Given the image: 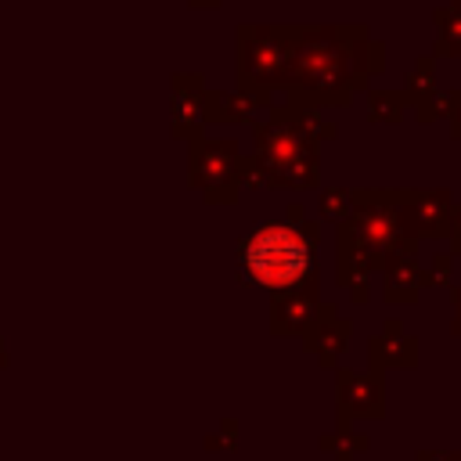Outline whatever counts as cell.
Returning <instances> with one entry per match:
<instances>
[{
	"label": "cell",
	"mask_w": 461,
	"mask_h": 461,
	"mask_svg": "<svg viewBox=\"0 0 461 461\" xmlns=\"http://www.w3.org/2000/svg\"><path fill=\"white\" fill-rule=\"evenodd\" d=\"M241 274L270 292H292L313 267V249L292 223H263L238 249Z\"/></svg>",
	"instance_id": "cell-1"
},
{
	"label": "cell",
	"mask_w": 461,
	"mask_h": 461,
	"mask_svg": "<svg viewBox=\"0 0 461 461\" xmlns=\"http://www.w3.org/2000/svg\"><path fill=\"white\" fill-rule=\"evenodd\" d=\"M0 367H4V342H0Z\"/></svg>",
	"instance_id": "cell-2"
}]
</instances>
